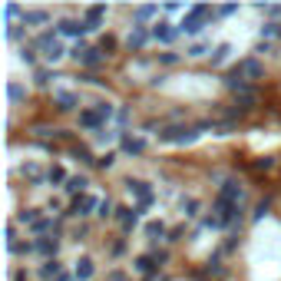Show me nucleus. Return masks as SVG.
<instances>
[{"label":"nucleus","instance_id":"4","mask_svg":"<svg viewBox=\"0 0 281 281\" xmlns=\"http://www.w3.org/2000/svg\"><path fill=\"white\" fill-rule=\"evenodd\" d=\"M93 275V262H89V258H80V262H76V278H89Z\"/></svg>","mask_w":281,"mask_h":281},{"label":"nucleus","instance_id":"10","mask_svg":"<svg viewBox=\"0 0 281 281\" xmlns=\"http://www.w3.org/2000/svg\"><path fill=\"white\" fill-rule=\"evenodd\" d=\"M60 56H63V46L60 43H46V60L53 63V60H60Z\"/></svg>","mask_w":281,"mask_h":281},{"label":"nucleus","instance_id":"8","mask_svg":"<svg viewBox=\"0 0 281 281\" xmlns=\"http://www.w3.org/2000/svg\"><path fill=\"white\" fill-rule=\"evenodd\" d=\"M56 100H60V109H73L76 106V96L73 93H56Z\"/></svg>","mask_w":281,"mask_h":281},{"label":"nucleus","instance_id":"1","mask_svg":"<svg viewBox=\"0 0 281 281\" xmlns=\"http://www.w3.org/2000/svg\"><path fill=\"white\" fill-rule=\"evenodd\" d=\"M205 13H208L205 7H195L189 17H182L179 30H182V33H199V30H202V20H205Z\"/></svg>","mask_w":281,"mask_h":281},{"label":"nucleus","instance_id":"3","mask_svg":"<svg viewBox=\"0 0 281 281\" xmlns=\"http://www.w3.org/2000/svg\"><path fill=\"white\" fill-rule=\"evenodd\" d=\"M96 202L93 199H76L73 202V215H89V208H93Z\"/></svg>","mask_w":281,"mask_h":281},{"label":"nucleus","instance_id":"17","mask_svg":"<svg viewBox=\"0 0 281 281\" xmlns=\"http://www.w3.org/2000/svg\"><path fill=\"white\" fill-rule=\"evenodd\" d=\"M63 179V169H50V182H60Z\"/></svg>","mask_w":281,"mask_h":281},{"label":"nucleus","instance_id":"14","mask_svg":"<svg viewBox=\"0 0 281 281\" xmlns=\"http://www.w3.org/2000/svg\"><path fill=\"white\" fill-rule=\"evenodd\" d=\"M10 100H13V103H20V100H24V89H20L17 83H10Z\"/></svg>","mask_w":281,"mask_h":281},{"label":"nucleus","instance_id":"7","mask_svg":"<svg viewBox=\"0 0 281 281\" xmlns=\"http://www.w3.org/2000/svg\"><path fill=\"white\" fill-rule=\"evenodd\" d=\"M143 43H146V30H143V27H136V30L129 33V46H143Z\"/></svg>","mask_w":281,"mask_h":281},{"label":"nucleus","instance_id":"5","mask_svg":"<svg viewBox=\"0 0 281 281\" xmlns=\"http://www.w3.org/2000/svg\"><path fill=\"white\" fill-rule=\"evenodd\" d=\"M129 192H136L143 202H149V199H152V192L146 189V182H129Z\"/></svg>","mask_w":281,"mask_h":281},{"label":"nucleus","instance_id":"6","mask_svg":"<svg viewBox=\"0 0 281 281\" xmlns=\"http://www.w3.org/2000/svg\"><path fill=\"white\" fill-rule=\"evenodd\" d=\"M80 189H86V175H73L66 182V192H80Z\"/></svg>","mask_w":281,"mask_h":281},{"label":"nucleus","instance_id":"2","mask_svg":"<svg viewBox=\"0 0 281 281\" xmlns=\"http://www.w3.org/2000/svg\"><path fill=\"white\" fill-rule=\"evenodd\" d=\"M152 37L162 40V43H169V40L175 37V30H169V24H156V30H152Z\"/></svg>","mask_w":281,"mask_h":281},{"label":"nucleus","instance_id":"9","mask_svg":"<svg viewBox=\"0 0 281 281\" xmlns=\"http://www.w3.org/2000/svg\"><path fill=\"white\" fill-rule=\"evenodd\" d=\"M245 73H248V76H262V73H265V66H262L258 60H248V63H245Z\"/></svg>","mask_w":281,"mask_h":281},{"label":"nucleus","instance_id":"15","mask_svg":"<svg viewBox=\"0 0 281 281\" xmlns=\"http://www.w3.org/2000/svg\"><path fill=\"white\" fill-rule=\"evenodd\" d=\"M56 271H60V262H46V265H43V275H46V278L56 275Z\"/></svg>","mask_w":281,"mask_h":281},{"label":"nucleus","instance_id":"11","mask_svg":"<svg viewBox=\"0 0 281 281\" xmlns=\"http://www.w3.org/2000/svg\"><path fill=\"white\" fill-rule=\"evenodd\" d=\"M143 149H146L143 139H126V152H143Z\"/></svg>","mask_w":281,"mask_h":281},{"label":"nucleus","instance_id":"13","mask_svg":"<svg viewBox=\"0 0 281 281\" xmlns=\"http://www.w3.org/2000/svg\"><path fill=\"white\" fill-rule=\"evenodd\" d=\"M205 53H208L205 43H195V46H189V50H185V56H205Z\"/></svg>","mask_w":281,"mask_h":281},{"label":"nucleus","instance_id":"16","mask_svg":"<svg viewBox=\"0 0 281 281\" xmlns=\"http://www.w3.org/2000/svg\"><path fill=\"white\" fill-rule=\"evenodd\" d=\"M225 56H228V46H219V50H215V56H212V63H222Z\"/></svg>","mask_w":281,"mask_h":281},{"label":"nucleus","instance_id":"12","mask_svg":"<svg viewBox=\"0 0 281 281\" xmlns=\"http://www.w3.org/2000/svg\"><path fill=\"white\" fill-rule=\"evenodd\" d=\"M37 248L43 251V255H56V242H46V238H43V242H37Z\"/></svg>","mask_w":281,"mask_h":281}]
</instances>
